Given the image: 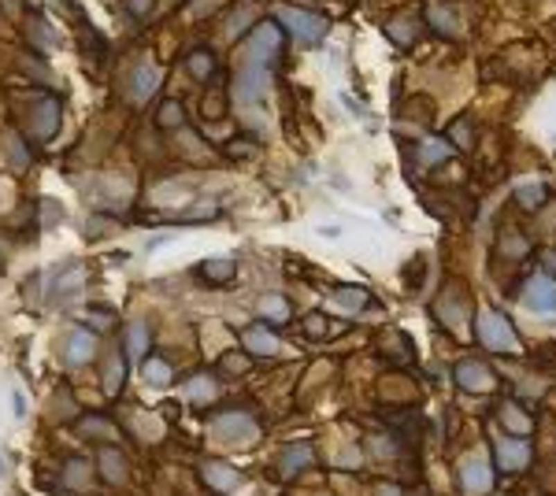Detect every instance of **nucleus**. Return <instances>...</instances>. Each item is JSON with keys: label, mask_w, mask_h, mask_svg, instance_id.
<instances>
[{"label": "nucleus", "mask_w": 556, "mask_h": 496, "mask_svg": "<svg viewBox=\"0 0 556 496\" xmlns=\"http://www.w3.org/2000/svg\"><path fill=\"white\" fill-rule=\"evenodd\" d=\"M478 333H483V344L486 348H516V333H512L508 319L497 315V311H486V315H478Z\"/></svg>", "instance_id": "nucleus-4"}, {"label": "nucleus", "mask_w": 556, "mask_h": 496, "mask_svg": "<svg viewBox=\"0 0 556 496\" xmlns=\"http://www.w3.org/2000/svg\"><path fill=\"white\" fill-rule=\"evenodd\" d=\"M115 382H123V363H119V360L112 363V374H108V389H115Z\"/></svg>", "instance_id": "nucleus-24"}, {"label": "nucleus", "mask_w": 556, "mask_h": 496, "mask_svg": "<svg viewBox=\"0 0 556 496\" xmlns=\"http://www.w3.org/2000/svg\"><path fill=\"white\" fill-rule=\"evenodd\" d=\"M56 123H60V100H52V96H37V104H34V130H37L41 141L52 137Z\"/></svg>", "instance_id": "nucleus-6"}, {"label": "nucleus", "mask_w": 556, "mask_h": 496, "mask_svg": "<svg viewBox=\"0 0 556 496\" xmlns=\"http://www.w3.org/2000/svg\"><path fill=\"white\" fill-rule=\"evenodd\" d=\"M205 278H211V282H227V278H234V263L230 260H208L205 263Z\"/></svg>", "instance_id": "nucleus-14"}, {"label": "nucleus", "mask_w": 556, "mask_h": 496, "mask_svg": "<svg viewBox=\"0 0 556 496\" xmlns=\"http://www.w3.org/2000/svg\"><path fill=\"white\" fill-rule=\"evenodd\" d=\"M159 123H164V126H178V123H182V107H178L175 100H167L164 112H159Z\"/></svg>", "instance_id": "nucleus-20"}, {"label": "nucleus", "mask_w": 556, "mask_h": 496, "mask_svg": "<svg viewBox=\"0 0 556 496\" xmlns=\"http://www.w3.org/2000/svg\"><path fill=\"white\" fill-rule=\"evenodd\" d=\"M245 348L260 352V355H271L278 348V337L267 326H249V330H245Z\"/></svg>", "instance_id": "nucleus-9"}, {"label": "nucleus", "mask_w": 556, "mask_h": 496, "mask_svg": "<svg viewBox=\"0 0 556 496\" xmlns=\"http://www.w3.org/2000/svg\"><path fill=\"white\" fill-rule=\"evenodd\" d=\"M189 71L197 74V78H208L211 71H216V60L208 56V52H193V56H189V63H186Z\"/></svg>", "instance_id": "nucleus-17"}, {"label": "nucleus", "mask_w": 556, "mask_h": 496, "mask_svg": "<svg viewBox=\"0 0 556 496\" xmlns=\"http://www.w3.org/2000/svg\"><path fill=\"white\" fill-rule=\"evenodd\" d=\"M271 82V67H260V63H241L238 67V78H234V96L241 104H256Z\"/></svg>", "instance_id": "nucleus-3"}, {"label": "nucleus", "mask_w": 556, "mask_h": 496, "mask_svg": "<svg viewBox=\"0 0 556 496\" xmlns=\"http://www.w3.org/2000/svg\"><path fill=\"white\" fill-rule=\"evenodd\" d=\"M145 344H148V326H145V322H134V326H130V341H126L130 360H141V355H145Z\"/></svg>", "instance_id": "nucleus-12"}, {"label": "nucleus", "mask_w": 556, "mask_h": 496, "mask_svg": "<svg viewBox=\"0 0 556 496\" xmlns=\"http://www.w3.org/2000/svg\"><path fill=\"white\" fill-rule=\"evenodd\" d=\"M519 200H523V208H538V204L545 200V186H523Z\"/></svg>", "instance_id": "nucleus-19"}, {"label": "nucleus", "mask_w": 556, "mask_h": 496, "mask_svg": "<svg viewBox=\"0 0 556 496\" xmlns=\"http://www.w3.org/2000/svg\"><path fill=\"white\" fill-rule=\"evenodd\" d=\"M278 48H282V34H278V26L275 23H260L249 37H245L241 63H260V67H271V60L278 56Z\"/></svg>", "instance_id": "nucleus-1"}, {"label": "nucleus", "mask_w": 556, "mask_h": 496, "mask_svg": "<svg viewBox=\"0 0 556 496\" xmlns=\"http://www.w3.org/2000/svg\"><path fill=\"white\" fill-rule=\"evenodd\" d=\"M148 4H153V0H130L134 15H145V12H148Z\"/></svg>", "instance_id": "nucleus-25"}, {"label": "nucleus", "mask_w": 556, "mask_h": 496, "mask_svg": "<svg viewBox=\"0 0 556 496\" xmlns=\"http://www.w3.org/2000/svg\"><path fill=\"white\" fill-rule=\"evenodd\" d=\"M278 15H282V23L290 26V34L301 41L304 48H312L327 37V19L323 15H308V12H297V8H282Z\"/></svg>", "instance_id": "nucleus-2"}, {"label": "nucleus", "mask_w": 556, "mask_h": 496, "mask_svg": "<svg viewBox=\"0 0 556 496\" xmlns=\"http://www.w3.org/2000/svg\"><path fill=\"white\" fill-rule=\"evenodd\" d=\"M189 400H211V393H216V385H211L208 378H193L189 382Z\"/></svg>", "instance_id": "nucleus-18"}, {"label": "nucleus", "mask_w": 556, "mask_h": 496, "mask_svg": "<svg viewBox=\"0 0 556 496\" xmlns=\"http://www.w3.org/2000/svg\"><path fill=\"white\" fill-rule=\"evenodd\" d=\"M390 34L397 37V45H412V37H408L412 26H408V23H390Z\"/></svg>", "instance_id": "nucleus-22"}, {"label": "nucleus", "mask_w": 556, "mask_h": 496, "mask_svg": "<svg viewBox=\"0 0 556 496\" xmlns=\"http://www.w3.org/2000/svg\"><path fill=\"white\" fill-rule=\"evenodd\" d=\"M93 348H97L93 333H89V330H74V333H71V341H67V352H63V355H67V363H71V366H78V363H85V360L93 355Z\"/></svg>", "instance_id": "nucleus-7"}, {"label": "nucleus", "mask_w": 556, "mask_h": 496, "mask_svg": "<svg viewBox=\"0 0 556 496\" xmlns=\"http://www.w3.org/2000/svg\"><path fill=\"white\" fill-rule=\"evenodd\" d=\"M205 481L211 485V489L227 493V489L238 485V474H234L230 467H223V463H208V467H205Z\"/></svg>", "instance_id": "nucleus-10"}, {"label": "nucleus", "mask_w": 556, "mask_h": 496, "mask_svg": "<svg viewBox=\"0 0 556 496\" xmlns=\"http://www.w3.org/2000/svg\"><path fill=\"white\" fill-rule=\"evenodd\" d=\"M159 85V71L153 67V63H141V67L134 71V82H130V96L134 100H145L148 93H156Z\"/></svg>", "instance_id": "nucleus-8"}, {"label": "nucleus", "mask_w": 556, "mask_h": 496, "mask_svg": "<svg viewBox=\"0 0 556 496\" xmlns=\"http://www.w3.org/2000/svg\"><path fill=\"white\" fill-rule=\"evenodd\" d=\"M334 300H341V304H345L341 311H349V315H352V311H360L363 304H367V293H363V289H338Z\"/></svg>", "instance_id": "nucleus-13"}, {"label": "nucleus", "mask_w": 556, "mask_h": 496, "mask_svg": "<svg viewBox=\"0 0 556 496\" xmlns=\"http://www.w3.org/2000/svg\"><path fill=\"white\" fill-rule=\"evenodd\" d=\"M260 311H263V315H271L275 322H286V319H290V308H286V300H282V296H263Z\"/></svg>", "instance_id": "nucleus-15"}, {"label": "nucleus", "mask_w": 556, "mask_h": 496, "mask_svg": "<svg viewBox=\"0 0 556 496\" xmlns=\"http://www.w3.org/2000/svg\"><path fill=\"white\" fill-rule=\"evenodd\" d=\"M145 378L153 382V385H167L171 382V366L164 360H148L145 363Z\"/></svg>", "instance_id": "nucleus-16"}, {"label": "nucleus", "mask_w": 556, "mask_h": 496, "mask_svg": "<svg viewBox=\"0 0 556 496\" xmlns=\"http://www.w3.org/2000/svg\"><path fill=\"white\" fill-rule=\"evenodd\" d=\"M453 137H456L460 148H467V118H456L453 123Z\"/></svg>", "instance_id": "nucleus-23"}, {"label": "nucleus", "mask_w": 556, "mask_h": 496, "mask_svg": "<svg viewBox=\"0 0 556 496\" xmlns=\"http://www.w3.org/2000/svg\"><path fill=\"white\" fill-rule=\"evenodd\" d=\"M104 474H108V481L123 478V463H115V452H104Z\"/></svg>", "instance_id": "nucleus-21"}, {"label": "nucleus", "mask_w": 556, "mask_h": 496, "mask_svg": "<svg viewBox=\"0 0 556 496\" xmlns=\"http://www.w3.org/2000/svg\"><path fill=\"white\" fill-rule=\"evenodd\" d=\"M527 304L530 308H538V311H556V282L549 274H534L530 282H527Z\"/></svg>", "instance_id": "nucleus-5"}, {"label": "nucleus", "mask_w": 556, "mask_h": 496, "mask_svg": "<svg viewBox=\"0 0 556 496\" xmlns=\"http://www.w3.org/2000/svg\"><path fill=\"white\" fill-rule=\"evenodd\" d=\"M419 156H423V163H426V167H434V163H445V159L453 156V148H449V145L442 141V137H434V141H426V145H423V152H419Z\"/></svg>", "instance_id": "nucleus-11"}]
</instances>
